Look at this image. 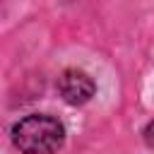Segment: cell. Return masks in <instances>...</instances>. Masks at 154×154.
<instances>
[{"instance_id":"cell-1","label":"cell","mask_w":154,"mask_h":154,"mask_svg":"<svg viewBox=\"0 0 154 154\" xmlns=\"http://www.w3.org/2000/svg\"><path fill=\"white\" fill-rule=\"evenodd\" d=\"M63 140L65 130L53 116H26L12 128V142L24 154H55Z\"/></svg>"},{"instance_id":"cell-2","label":"cell","mask_w":154,"mask_h":154,"mask_svg":"<svg viewBox=\"0 0 154 154\" xmlns=\"http://www.w3.org/2000/svg\"><path fill=\"white\" fill-rule=\"evenodd\" d=\"M58 89L63 94V99L72 106H79V103H87L91 96H94V79L82 72V70H65L58 79Z\"/></svg>"},{"instance_id":"cell-3","label":"cell","mask_w":154,"mask_h":154,"mask_svg":"<svg viewBox=\"0 0 154 154\" xmlns=\"http://www.w3.org/2000/svg\"><path fill=\"white\" fill-rule=\"evenodd\" d=\"M144 142H147L149 147H154V120L144 128Z\"/></svg>"}]
</instances>
